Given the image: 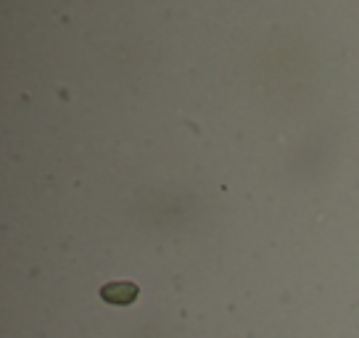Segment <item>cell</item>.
Masks as SVG:
<instances>
[{"label":"cell","mask_w":359,"mask_h":338,"mask_svg":"<svg viewBox=\"0 0 359 338\" xmlns=\"http://www.w3.org/2000/svg\"><path fill=\"white\" fill-rule=\"evenodd\" d=\"M103 302L109 304H133L137 299V285L130 280H119V283H106L101 288Z\"/></svg>","instance_id":"1"}]
</instances>
